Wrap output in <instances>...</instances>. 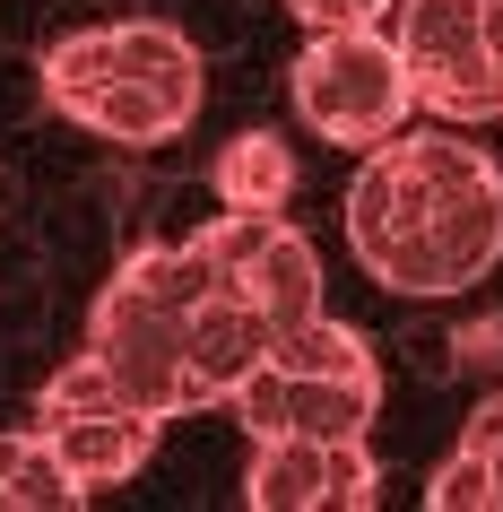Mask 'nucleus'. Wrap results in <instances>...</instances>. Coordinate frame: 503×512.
<instances>
[{"label":"nucleus","mask_w":503,"mask_h":512,"mask_svg":"<svg viewBox=\"0 0 503 512\" xmlns=\"http://www.w3.org/2000/svg\"><path fill=\"white\" fill-rule=\"evenodd\" d=\"M347 252L391 296H460L503 261V165L469 122H425L365 148L347 183Z\"/></svg>","instance_id":"obj_1"},{"label":"nucleus","mask_w":503,"mask_h":512,"mask_svg":"<svg viewBox=\"0 0 503 512\" xmlns=\"http://www.w3.org/2000/svg\"><path fill=\"white\" fill-rule=\"evenodd\" d=\"M44 105L79 131L113 139V148H165L200 122V96H209V70H200V44L165 18H105V27H79L44 53Z\"/></svg>","instance_id":"obj_2"},{"label":"nucleus","mask_w":503,"mask_h":512,"mask_svg":"<svg viewBox=\"0 0 503 512\" xmlns=\"http://www.w3.org/2000/svg\"><path fill=\"white\" fill-rule=\"evenodd\" d=\"M217 287L200 243H139L122 252V270L87 304V356H105L113 382L157 417H191L200 382H191V313Z\"/></svg>","instance_id":"obj_3"},{"label":"nucleus","mask_w":503,"mask_h":512,"mask_svg":"<svg viewBox=\"0 0 503 512\" xmlns=\"http://www.w3.org/2000/svg\"><path fill=\"white\" fill-rule=\"evenodd\" d=\"M243 434H321V443H347V434H373V408H382V365H373L365 330L339 322V313H313L269 339V356L252 365L235 400Z\"/></svg>","instance_id":"obj_4"},{"label":"nucleus","mask_w":503,"mask_h":512,"mask_svg":"<svg viewBox=\"0 0 503 512\" xmlns=\"http://www.w3.org/2000/svg\"><path fill=\"white\" fill-rule=\"evenodd\" d=\"M287 96L304 131H321L330 148H382L417 113V70L391 27H313L287 70Z\"/></svg>","instance_id":"obj_5"},{"label":"nucleus","mask_w":503,"mask_h":512,"mask_svg":"<svg viewBox=\"0 0 503 512\" xmlns=\"http://www.w3.org/2000/svg\"><path fill=\"white\" fill-rule=\"evenodd\" d=\"M35 426H44V443L61 452V469L87 486V495H105V486L139 478L148 469V452H157V408H139L122 382H113L105 356H70L53 382H44V400H35Z\"/></svg>","instance_id":"obj_6"},{"label":"nucleus","mask_w":503,"mask_h":512,"mask_svg":"<svg viewBox=\"0 0 503 512\" xmlns=\"http://www.w3.org/2000/svg\"><path fill=\"white\" fill-rule=\"evenodd\" d=\"M391 35L417 70V105L434 122H503V44L495 0H399Z\"/></svg>","instance_id":"obj_7"},{"label":"nucleus","mask_w":503,"mask_h":512,"mask_svg":"<svg viewBox=\"0 0 503 512\" xmlns=\"http://www.w3.org/2000/svg\"><path fill=\"white\" fill-rule=\"evenodd\" d=\"M191 243L209 252L217 287H235V296L252 304V313H269L278 330H295V322L321 313V252H313V235H304L287 209H226V200H217V217Z\"/></svg>","instance_id":"obj_8"},{"label":"nucleus","mask_w":503,"mask_h":512,"mask_svg":"<svg viewBox=\"0 0 503 512\" xmlns=\"http://www.w3.org/2000/svg\"><path fill=\"white\" fill-rule=\"evenodd\" d=\"M243 504L252 512H365L382 504V460L365 434L321 443V434H261L252 469H243Z\"/></svg>","instance_id":"obj_9"},{"label":"nucleus","mask_w":503,"mask_h":512,"mask_svg":"<svg viewBox=\"0 0 503 512\" xmlns=\"http://www.w3.org/2000/svg\"><path fill=\"white\" fill-rule=\"evenodd\" d=\"M87 486L61 469L44 426H0V512H79Z\"/></svg>","instance_id":"obj_10"},{"label":"nucleus","mask_w":503,"mask_h":512,"mask_svg":"<svg viewBox=\"0 0 503 512\" xmlns=\"http://www.w3.org/2000/svg\"><path fill=\"white\" fill-rule=\"evenodd\" d=\"M295 191V148L278 131H243L217 148V200L226 209H287Z\"/></svg>","instance_id":"obj_11"},{"label":"nucleus","mask_w":503,"mask_h":512,"mask_svg":"<svg viewBox=\"0 0 503 512\" xmlns=\"http://www.w3.org/2000/svg\"><path fill=\"white\" fill-rule=\"evenodd\" d=\"M425 504H434V512H495V478H486V452H469V443H460V452H451L443 469L425 478Z\"/></svg>","instance_id":"obj_12"},{"label":"nucleus","mask_w":503,"mask_h":512,"mask_svg":"<svg viewBox=\"0 0 503 512\" xmlns=\"http://www.w3.org/2000/svg\"><path fill=\"white\" fill-rule=\"evenodd\" d=\"M287 9H295V27L313 35V27H391L399 0H287Z\"/></svg>","instance_id":"obj_13"},{"label":"nucleus","mask_w":503,"mask_h":512,"mask_svg":"<svg viewBox=\"0 0 503 512\" xmlns=\"http://www.w3.org/2000/svg\"><path fill=\"white\" fill-rule=\"evenodd\" d=\"M469 452H486V478H495V512H503V434H460Z\"/></svg>","instance_id":"obj_14"},{"label":"nucleus","mask_w":503,"mask_h":512,"mask_svg":"<svg viewBox=\"0 0 503 512\" xmlns=\"http://www.w3.org/2000/svg\"><path fill=\"white\" fill-rule=\"evenodd\" d=\"M460 434H503V391H486V400L469 408V426H460Z\"/></svg>","instance_id":"obj_15"},{"label":"nucleus","mask_w":503,"mask_h":512,"mask_svg":"<svg viewBox=\"0 0 503 512\" xmlns=\"http://www.w3.org/2000/svg\"><path fill=\"white\" fill-rule=\"evenodd\" d=\"M495 44H503V0H495Z\"/></svg>","instance_id":"obj_16"}]
</instances>
